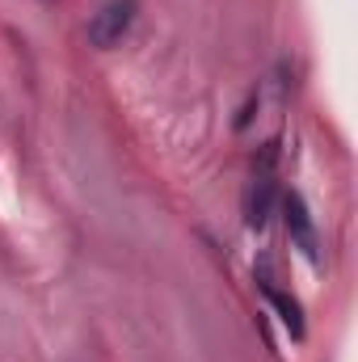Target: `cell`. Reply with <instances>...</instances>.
Masks as SVG:
<instances>
[{
    "label": "cell",
    "instance_id": "1",
    "mask_svg": "<svg viewBox=\"0 0 358 362\" xmlns=\"http://www.w3.org/2000/svg\"><path fill=\"white\" fill-rule=\"evenodd\" d=\"M135 13H139L135 0H105L89 21V42L93 47H118V42L131 34Z\"/></svg>",
    "mask_w": 358,
    "mask_h": 362
},
{
    "label": "cell",
    "instance_id": "2",
    "mask_svg": "<svg viewBox=\"0 0 358 362\" xmlns=\"http://www.w3.org/2000/svg\"><path fill=\"white\" fill-rule=\"evenodd\" d=\"M274 198H278L274 148H266V152H262V160H258V173H253V189H249V228H266L270 211H274Z\"/></svg>",
    "mask_w": 358,
    "mask_h": 362
},
{
    "label": "cell",
    "instance_id": "3",
    "mask_svg": "<svg viewBox=\"0 0 358 362\" xmlns=\"http://www.w3.org/2000/svg\"><path fill=\"white\" fill-rule=\"evenodd\" d=\"M282 211H287V232H291V240L316 262V257H321V240H316V228H312V215H308L304 198H299V194H287V198H282Z\"/></svg>",
    "mask_w": 358,
    "mask_h": 362
},
{
    "label": "cell",
    "instance_id": "4",
    "mask_svg": "<svg viewBox=\"0 0 358 362\" xmlns=\"http://www.w3.org/2000/svg\"><path fill=\"white\" fill-rule=\"evenodd\" d=\"M262 291H266L270 303L278 308V320H282V325L291 329V337H304V312H299V303H295V299H287V295H282V291H278V286H274L270 278L262 282Z\"/></svg>",
    "mask_w": 358,
    "mask_h": 362
}]
</instances>
